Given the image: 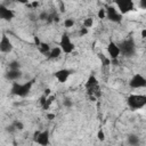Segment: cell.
Segmentation results:
<instances>
[{"instance_id":"28","label":"cell","mask_w":146,"mask_h":146,"mask_svg":"<svg viewBox=\"0 0 146 146\" xmlns=\"http://www.w3.org/2000/svg\"><path fill=\"white\" fill-rule=\"evenodd\" d=\"M88 29H86V27H81L80 29V31H79V35L80 36H84V35H87L88 34Z\"/></svg>"},{"instance_id":"17","label":"cell","mask_w":146,"mask_h":146,"mask_svg":"<svg viewBox=\"0 0 146 146\" xmlns=\"http://www.w3.org/2000/svg\"><path fill=\"white\" fill-rule=\"evenodd\" d=\"M38 49H39V51L42 54V55H44V56H48V54H49V51H50V46L48 44V43H46V42H40V44L38 46Z\"/></svg>"},{"instance_id":"31","label":"cell","mask_w":146,"mask_h":146,"mask_svg":"<svg viewBox=\"0 0 146 146\" xmlns=\"http://www.w3.org/2000/svg\"><path fill=\"white\" fill-rule=\"evenodd\" d=\"M60 11H65V5H63L60 2Z\"/></svg>"},{"instance_id":"19","label":"cell","mask_w":146,"mask_h":146,"mask_svg":"<svg viewBox=\"0 0 146 146\" xmlns=\"http://www.w3.org/2000/svg\"><path fill=\"white\" fill-rule=\"evenodd\" d=\"M98 58L100 59V62H102L103 66H108V65H111V59H110L107 56H105L104 54L99 52V54H98Z\"/></svg>"},{"instance_id":"32","label":"cell","mask_w":146,"mask_h":146,"mask_svg":"<svg viewBox=\"0 0 146 146\" xmlns=\"http://www.w3.org/2000/svg\"><path fill=\"white\" fill-rule=\"evenodd\" d=\"M140 6H141L143 8H145V7H146V3H145V1H140Z\"/></svg>"},{"instance_id":"7","label":"cell","mask_w":146,"mask_h":146,"mask_svg":"<svg viewBox=\"0 0 146 146\" xmlns=\"http://www.w3.org/2000/svg\"><path fill=\"white\" fill-rule=\"evenodd\" d=\"M115 8L117 9V11L123 16L132 10H135V2L132 0H119L115 1Z\"/></svg>"},{"instance_id":"13","label":"cell","mask_w":146,"mask_h":146,"mask_svg":"<svg viewBox=\"0 0 146 146\" xmlns=\"http://www.w3.org/2000/svg\"><path fill=\"white\" fill-rule=\"evenodd\" d=\"M72 74V71L68 70V68H60V70H57L55 73H54V76L55 79L59 82V83H64L68 80L70 75Z\"/></svg>"},{"instance_id":"20","label":"cell","mask_w":146,"mask_h":146,"mask_svg":"<svg viewBox=\"0 0 146 146\" xmlns=\"http://www.w3.org/2000/svg\"><path fill=\"white\" fill-rule=\"evenodd\" d=\"M9 70H21V63L18 60H13L8 64Z\"/></svg>"},{"instance_id":"22","label":"cell","mask_w":146,"mask_h":146,"mask_svg":"<svg viewBox=\"0 0 146 146\" xmlns=\"http://www.w3.org/2000/svg\"><path fill=\"white\" fill-rule=\"evenodd\" d=\"M92 25H94V18L88 17V18H86V19L83 21V27L89 29V27H91Z\"/></svg>"},{"instance_id":"27","label":"cell","mask_w":146,"mask_h":146,"mask_svg":"<svg viewBox=\"0 0 146 146\" xmlns=\"http://www.w3.org/2000/svg\"><path fill=\"white\" fill-rule=\"evenodd\" d=\"M97 15H98V17L99 18H106V14H105V9L104 8H100L99 10H98V13H97Z\"/></svg>"},{"instance_id":"16","label":"cell","mask_w":146,"mask_h":146,"mask_svg":"<svg viewBox=\"0 0 146 146\" xmlns=\"http://www.w3.org/2000/svg\"><path fill=\"white\" fill-rule=\"evenodd\" d=\"M60 55H62L60 48H59V47H55V48H51V49H50V51H49V54H48L47 57H48V59H50V60H55V59L59 58Z\"/></svg>"},{"instance_id":"3","label":"cell","mask_w":146,"mask_h":146,"mask_svg":"<svg viewBox=\"0 0 146 146\" xmlns=\"http://www.w3.org/2000/svg\"><path fill=\"white\" fill-rule=\"evenodd\" d=\"M127 105L132 111L141 110L146 106V96L140 94H132L129 95L127 98Z\"/></svg>"},{"instance_id":"2","label":"cell","mask_w":146,"mask_h":146,"mask_svg":"<svg viewBox=\"0 0 146 146\" xmlns=\"http://www.w3.org/2000/svg\"><path fill=\"white\" fill-rule=\"evenodd\" d=\"M117 47L120 49V54L125 57H132L136 54V49H137V46L132 38H128L120 41L117 43Z\"/></svg>"},{"instance_id":"6","label":"cell","mask_w":146,"mask_h":146,"mask_svg":"<svg viewBox=\"0 0 146 146\" xmlns=\"http://www.w3.org/2000/svg\"><path fill=\"white\" fill-rule=\"evenodd\" d=\"M33 141L40 146H49L50 144V135L48 130L42 131H34L33 133Z\"/></svg>"},{"instance_id":"33","label":"cell","mask_w":146,"mask_h":146,"mask_svg":"<svg viewBox=\"0 0 146 146\" xmlns=\"http://www.w3.org/2000/svg\"><path fill=\"white\" fill-rule=\"evenodd\" d=\"M38 5H39L38 2H32V6H33V7H38Z\"/></svg>"},{"instance_id":"12","label":"cell","mask_w":146,"mask_h":146,"mask_svg":"<svg viewBox=\"0 0 146 146\" xmlns=\"http://www.w3.org/2000/svg\"><path fill=\"white\" fill-rule=\"evenodd\" d=\"M107 52H108V58L111 60H117L120 54V49L117 47V43L114 41H111L107 46Z\"/></svg>"},{"instance_id":"9","label":"cell","mask_w":146,"mask_h":146,"mask_svg":"<svg viewBox=\"0 0 146 146\" xmlns=\"http://www.w3.org/2000/svg\"><path fill=\"white\" fill-rule=\"evenodd\" d=\"M105 14H106V18L113 23H121L123 19V16L117 11L115 6H107L105 9Z\"/></svg>"},{"instance_id":"30","label":"cell","mask_w":146,"mask_h":146,"mask_svg":"<svg viewBox=\"0 0 146 146\" xmlns=\"http://www.w3.org/2000/svg\"><path fill=\"white\" fill-rule=\"evenodd\" d=\"M47 117H48V120H52V119H55V114H47Z\"/></svg>"},{"instance_id":"18","label":"cell","mask_w":146,"mask_h":146,"mask_svg":"<svg viewBox=\"0 0 146 146\" xmlns=\"http://www.w3.org/2000/svg\"><path fill=\"white\" fill-rule=\"evenodd\" d=\"M55 96L54 95H49V96H47V98H46V100H44V103L41 105V107H42V110H48L50 106H51V104L54 103V100H55Z\"/></svg>"},{"instance_id":"10","label":"cell","mask_w":146,"mask_h":146,"mask_svg":"<svg viewBox=\"0 0 146 146\" xmlns=\"http://www.w3.org/2000/svg\"><path fill=\"white\" fill-rule=\"evenodd\" d=\"M14 49V44L11 42V40L9 39V36L7 34H2L1 39H0V52L2 54H9Z\"/></svg>"},{"instance_id":"14","label":"cell","mask_w":146,"mask_h":146,"mask_svg":"<svg viewBox=\"0 0 146 146\" xmlns=\"http://www.w3.org/2000/svg\"><path fill=\"white\" fill-rule=\"evenodd\" d=\"M22 76H23V73L21 70H8L5 74V78L11 82H17Z\"/></svg>"},{"instance_id":"8","label":"cell","mask_w":146,"mask_h":146,"mask_svg":"<svg viewBox=\"0 0 146 146\" xmlns=\"http://www.w3.org/2000/svg\"><path fill=\"white\" fill-rule=\"evenodd\" d=\"M129 87L131 89H141L146 87V78L140 74V73H136L131 76V79L129 80Z\"/></svg>"},{"instance_id":"1","label":"cell","mask_w":146,"mask_h":146,"mask_svg":"<svg viewBox=\"0 0 146 146\" xmlns=\"http://www.w3.org/2000/svg\"><path fill=\"white\" fill-rule=\"evenodd\" d=\"M33 82H34V80H31V81H27V82H24V83L13 82L11 88H10V92L14 96L24 98L30 94V91L32 89V86H33Z\"/></svg>"},{"instance_id":"24","label":"cell","mask_w":146,"mask_h":146,"mask_svg":"<svg viewBox=\"0 0 146 146\" xmlns=\"http://www.w3.org/2000/svg\"><path fill=\"white\" fill-rule=\"evenodd\" d=\"M63 105L66 107V108H71L72 106H73V100L71 99V98H64V100H63Z\"/></svg>"},{"instance_id":"29","label":"cell","mask_w":146,"mask_h":146,"mask_svg":"<svg viewBox=\"0 0 146 146\" xmlns=\"http://www.w3.org/2000/svg\"><path fill=\"white\" fill-rule=\"evenodd\" d=\"M141 38H143V39L146 38V29H143V30H141Z\"/></svg>"},{"instance_id":"11","label":"cell","mask_w":146,"mask_h":146,"mask_svg":"<svg viewBox=\"0 0 146 146\" xmlns=\"http://www.w3.org/2000/svg\"><path fill=\"white\" fill-rule=\"evenodd\" d=\"M14 18H15V11L13 9L6 7L5 5H0V19L10 22Z\"/></svg>"},{"instance_id":"5","label":"cell","mask_w":146,"mask_h":146,"mask_svg":"<svg viewBox=\"0 0 146 146\" xmlns=\"http://www.w3.org/2000/svg\"><path fill=\"white\" fill-rule=\"evenodd\" d=\"M59 48L62 50V52L64 54H72L75 49V46L74 43L72 42L71 38L68 34L64 33L60 35V40H59Z\"/></svg>"},{"instance_id":"23","label":"cell","mask_w":146,"mask_h":146,"mask_svg":"<svg viewBox=\"0 0 146 146\" xmlns=\"http://www.w3.org/2000/svg\"><path fill=\"white\" fill-rule=\"evenodd\" d=\"M48 17H49V13L46 11V10L41 11V13L38 15V18L41 19V21H48Z\"/></svg>"},{"instance_id":"26","label":"cell","mask_w":146,"mask_h":146,"mask_svg":"<svg viewBox=\"0 0 146 146\" xmlns=\"http://www.w3.org/2000/svg\"><path fill=\"white\" fill-rule=\"evenodd\" d=\"M97 138H98V140H100V141H104V140H105V133H104V131H103L102 129L97 132Z\"/></svg>"},{"instance_id":"21","label":"cell","mask_w":146,"mask_h":146,"mask_svg":"<svg viewBox=\"0 0 146 146\" xmlns=\"http://www.w3.org/2000/svg\"><path fill=\"white\" fill-rule=\"evenodd\" d=\"M11 125L14 127L15 130H23V129H24V123H23L22 121H18V120L14 121Z\"/></svg>"},{"instance_id":"25","label":"cell","mask_w":146,"mask_h":146,"mask_svg":"<svg viewBox=\"0 0 146 146\" xmlns=\"http://www.w3.org/2000/svg\"><path fill=\"white\" fill-rule=\"evenodd\" d=\"M73 25H74V19L73 18H66L65 21H64V26L65 27H73Z\"/></svg>"},{"instance_id":"15","label":"cell","mask_w":146,"mask_h":146,"mask_svg":"<svg viewBox=\"0 0 146 146\" xmlns=\"http://www.w3.org/2000/svg\"><path fill=\"white\" fill-rule=\"evenodd\" d=\"M127 143H128L130 146H139V144H140V138H139V136L136 135V133H130V135H128V137H127Z\"/></svg>"},{"instance_id":"4","label":"cell","mask_w":146,"mask_h":146,"mask_svg":"<svg viewBox=\"0 0 146 146\" xmlns=\"http://www.w3.org/2000/svg\"><path fill=\"white\" fill-rule=\"evenodd\" d=\"M86 90H87V94L89 95V97H99L100 92V87H99V82H98V79L91 74L89 75V78L87 79V82H86Z\"/></svg>"}]
</instances>
